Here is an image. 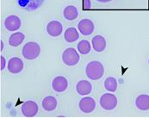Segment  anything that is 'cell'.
I'll use <instances>...</instances> for the list:
<instances>
[{
    "label": "cell",
    "instance_id": "15",
    "mask_svg": "<svg viewBox=\"0 0 149 118\" xmlns=\"http://www.w3.org/2000/svg\"><path fill=\"white\" fill-rule=\"evenodd\" d=\"M135 105L140 110H149V96L146 94H141L137 97L135 100Z\"/></svg>",
    "mask_w": 149,
    "mask_h": 118
},
{
    "label": "cell",
    "instance_id": "21",
    "mask_svg": "<svg viewBox=\"0 0 149 118\" xmlns=\"http://www.w3.org/2000/svg\"><path fill=\"white\" fill-rule=\"evenodd\" d=\"M91 44L88 40H83L78 43V49L81 54H87L91 52Z\"/></svg>",
    "mask_w": 149,
    "mask_h": 118
},
{
    "label": "cell",
    "instance_id": "2",
    "mask_svg": "<svg viewBox=\"0 0 149 118\" xmlns=\"http://www.w3.org/2000/svg\"><path fill=\"white\" fill-rule=\"evenodd\" d=\"M22 56L27 59H36L41 54V47L37 42L30 41L24 45L22 47Z\"/></svg>",
    "mask_w": 149,
    "mask_h": 118
},
{
    "label": "cell",
    "instance_id": "19",
    "mask_svg": "<svg viewBox=\"0 0 149 118\" xmlns=\"http://www.w3.org/2000/svg\"><path fill=\"white\" fill-rule=\"evenodd\" d=\"M79 35L75 28H68L65 32L64 38L67 42H74L79 39Z\"/></svg>",
    "mask_w": 149,
    "mask_h": 118
},
{
    "label": "cell",
    "instance_id": "13",
    "mask_svg": "<svg viewBox=\"0 0 149 118\" xmlns=\"http://www.w3.org/2000/svg\"><path fill=\"white\" fill-rule=\"evenodd\" d=\"M91 90H92V85L87 80H81L76 85V91L81 96L90 94L91 92Z\"/></svg>",
    "mask_w": 149,
    "mask_h": 118
},
{
    "label": "cell",
    "instance_id": "25",
    "mask_svg": "<svg viewBox=\"0 0 149 118\" xmlns=\"http://www.w3.org/2000/svg\"><path fill=\"white\" fill-rule=\"evenodd\" d=\"M148 64H149V59H148Z\"/></svg>",
    "mask_w": 149,
    "mask_h": 118
},
{
    "label": "cell",
    "instance_id": "23",
    "mask_svg": "<svg viewBox=\"0 0 149 118\" xmlns=\"http://www.w3.org/2000/svg\"><path fill=\"white\" fill-rule=\"evenodd\" d=\"M0 59H1V64H0V69H1V71H3V69H4V67H5V58L3 56V55H1L0 56Z\"/></svg>",
    "mask_w": 149,
    "mask_h": 118
},
{
    "label": "cell",
    "instance_id": "3",
    "mask_svg": "<svg viewBox=\"0 0 149 118\" xmlns=\"http://www.w3.org/2000/svg\"><path fill=\"white\" fill-rule=\"evenodd\" d=\"M79 53L72 47L66 48L62 54V60L65 64L68 66H75L79 61Z\"/></svg>",
    "mask_w": 149,
    "mask_h": 118
},
{
    "label": "cell",
    "instance_id": "9",
    "mask_svg": "<svg viewBox=\"0 0 149 118\" xmlns=\"http://www.w3.org/2000/svg\"><path fill=\"white\" fill-rule=\"evenodd\" d=\"M63 30L62 24L59 21H51L47 25V32L50 36L57 37L61 35Z\"/></svg>",
    "mask_w": 149,
    "mask_h": 118
},
{
    "label": "cell",
    "instance_id": "18",
    "mask_svg": "<svg viewBox=\"0 0 149 118\" xmlns=\"http://www.w3.org/2000/svg\"><path fill=\"white\" fill-rule=\"evenodd\" d=\"M24 39H25L24 34L21 32H17L10 36V37L9 38V43L11 47H18L22 43Z\"/></svg>",
    "mask_w": 149,
    "mask_h": 118
},
{
    "label": "cell",
    "instance_id": "22",
    "mask_svg": "<svg viewBox=\"0 0 149 118\" xmlns=\"http://www.w3.org/2000/svg\"><path fill=\"white\" fill-rule=\"evenodd\" d=\"M91 7V0H83V8L84 10H89Z\"/></svg>",
    "mask_w": 149,
    "mask_h": 118
},
{
    "label": "cell",
    "instance_id": "16",
    "mask_svg": "<svg viewBox=\"0 0 149 118\" xmlns=\"http://www.w3.org/2000/svg\"><path fill=\"white\" fill-rule=\"evenodd\" d=\"M42 104L46 111H53L57 107V100L53 96H47L43 99Z\"/></svg>",
    "mask_w": 149,
    "mask_h": 118
},
{
    "label": "cell",
    "instance_id": "10",
    "mask_svg": "<svg viewBox=\"0 0 149 118\" xmlns=\"http://www.w3.org/2000/svg\"><path fill=\"white\" fill-rule=\"evenodd\" d=\"M78 28H79V32L83 36H90L94 31L95 26H94V23L91 20L83 19L79 22Z\"/></svg>",
    "mask_w": 149,
    "mask_h": 118
},
{
    "label": "cell",
    "instance_id": "7",
    "mask_svg": "<svg viewBox=\"0 0 149 118\" xmlns=\"http://www.w3.org/2000/svg\"><path fill=\"white\" fill-rule=\"evenodd\" d=\"M4 27L9 31H17L21 27V20L15 15H10L4 20Z\"/></svg>",
    "mask_w": 149,
    "mask_h": 118
},
{
    "label": "cell",
    "instance_id": "20",
    "mask_svg": "<svg viewBox=\"0 0 149 118\" xmlns=\"http://www.w3.org/2000/svg\"><path fill=\"white\" fill-rule=\"evenodd\" d=\"M104 88L110 92H115L117 89V81L113 77H109L104 81Z\"/></svg>",
    "mask_w": 149,
    "mask_h": 118
},
{
    "label": "cell",
    "instance_id": "5",
    "mask_svg": "<svg viewBox=\"0 0 149 118\" xmlns=\"http://www.w3.org/2000/svg\"><path fill=\"white\" fill-rule=\"evenodd\" d=\"M21 110L24 117H34L38 113L39 108L36 102H34L32 100H29V101H26L25 103H23V104L22 105Z\"/></svg>",
    "mask_w": 149,
    "mask_h": 118
},
{
    "label": "cell",
    "instance_id": "8",
    "mask_svg": "<svg viewBox=\"0 0 149 118\" xmlns=\"http://www.w3.org/2000/svg\"><path fill=\"white\" fill-rule=\"evenodd\" d=\"M79 106V109L82 112L89 114V113H91L95 110L96 102L91 97H85V98H83L80 100Z\"/></svg>",
    "mask_w": 149,
    "mask_h": 118
},
{
    "label": "cell",
    "instance_id": "11",
    "mask_svg": "<svg viewBox=\"0 0 149 118\" xmlns=\"http://www.w3.org/2000/svg\"><path fill=\"white\" fill-rule=\"evenodd\" d=\"M23 62L18 57H13L9 60L8 63V70L10 73L16 74L21 73L23 69Z\"/></svg>",
    "mask_w": 149,
    "mask_h": 118
},
{
    "label": "cell",
    "instance_id": "12",
    "mask_svg": "<svg viewBox=\"0 0 149 118\" xmlns=\"http://www.w3.org/2000/svg\"><path fill=\"white\" fill-rule=\"evenodd\" d=\"M68 86L67 79L63 76H57L52 82V88L56 92H63Z\"/></svg>",
    "mask_w": 149,
    "mask_h": 118
},
{
    "label": "cell",
    "instance_id": "14",
    "mask_svg": "<svg viewBox=\"0 0 149 118\" xmlns=\"http://www.w3.org/2000/svg\"><path fill=\"white\" fill-rule=\"evenodd\" d=\"M92 47L95 51L101 53L106 47V40L102 36H96L92 39Z\"/></svg>",
    "mask_w": 149,
    "mask_h": 118
},
{
    "label": "cell",
    "instance_id": "4",
    "mask_svg": "<svg viewBox=\"0 0 149 118\" xmlns=\"http://www.w3.org/2000/svg\"><path fill=\"white\" fill-rule=\"evenodd\" d=\"M101 107L105 110H112L117 105V98L114 94L105 93L102 95L99 100Z\"/></svg>",
    "mask_w": 149,
    "mask_h": 118
},
{
    "label": "cell",
    "instance_id": "24",
    "mask_svg": "<svg viewBox=\"0 0 149 118\" xmlns=\"http://www.w3.org/2000/svg\"><path fill=\"white\" fill-rule=\"evenodd\" d=\"M97 2H100V3H108V2H110L112 0H97Z\"/></svg>",
    "mask_w": 149,
    "mask_h": 118
},
{
    "label": "cell",
    "instance_id": "1",
    "mask_svg": "<svg viewBox=\"0 0 149 118\" xmlns=\"http://www.w3.org/2000/svg\"><path fill=\"white\" fill-rule=\"evenodd\" d=\"M86 76L90 79L97 80L100 79L104 73V66L99 61H91L88 63L85 68Z\"/></svg>",
    "mask_w": 149,
    "mask_h": 118
},
{
    "label": "cell",
    "instance_id": "6",
    "mask_svg": "<svg viewBox=\"0 0 149 118\" xmlns=\"http://www.w3.org/2000/svg\"><path fill=\"white\" fill-rule=\"evenodd\" d=\"M17 4L27 11H33L42 5L44 0H16Z\"/></svg>",
    "mask_w": 149,
    "mask_h": 118
},
{
    "label": "cell",
    "instance_id": "17",
    "mask_svg": "<svg viewBox=\"0 0 149 118\" xmlns=\"http://www.w3.org/2000/svg\"><path fill=\"white\" fill-rule=\"evenodd\" d=\"M63 15L65 19L69 20V21H72L75 20L78 16H79V11L78 9L73 6V5H69L66 6L63 10Z\"/></svg>",
    "mask_w": 149,
    "mask_h": 118
}]
</instances>
